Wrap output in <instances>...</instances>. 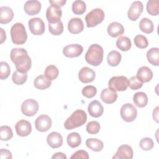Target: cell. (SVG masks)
I'll use <instances>...</instances> for the list:
<instances>
[{
	"mask_svg": "<svg viewBox=\"0 0 159 159\" xmlns=\"http://www.w3.org/2000/svg\"><path fill=\"white\" fill-rule=\"evenodd\" d=\"M10 57L18 71L27 73L29 71L31 68L32 61L25 49L14 48L11 50Z\"/></svg>",
	"mask_w": 159,
	"mask_h": 159,
	"instance_id": "obj_1",
	"label": "cell"
},
{
	"mask_svg": "<svg viewBox=\"0 0 159 159\" xmlns=\"http://www.w3.org/2000/svg\"><path fill=\"white\" fill-rule=\"evenodd\" d=\"M104 50L98 44H92L85 54V60L88 63L96 66L99 65L103 60Z\"/></svg>",
	"mask_w": 159,
	"mask_h": 159,
	"instance_id": "obj_2",
	"label": "cell"
},
{
	"mask_svg": "<svg viewBox=\"0 0 159 159\" xmlns=\"http://www.w3.org/2000/svg\"><path fill=\"white\" fill-rule=\"evenodd\" d=\"M87 120L86 113L82 109L75 111L72 114L67 118L64 126L66 130H71L84 125Z\"/></svg>",
	"mask_w": 159,
	"mask_h": 159,
	"instance_id": "obj_3",
	"label": "cell"
},
{
	"mask_svg": "<svg viewBox=\"0 0 159 159\" xmlns=\"http://www.w3.org/2000/svg\"><path fill=\"white\" fill-rule=\"evenodd\" d=\"M11 40L15 45H22L27 39V34L24 25L20 22L14 24L11 29Z\"/></svg>",
	"mask_w": 159,
	"mask_h": 159,
	"instance_id": "obj_4",
	"label": "cell"
},
{
	"mask_svg": "<svg viewBox=\"0 0 159 159\" xmlns=\"http://www.w3.org/2000/svg\"><path fill=\"white\" fill-rule=\"evenodd\" d=\"M105 14L102 9L96 8L89 12L85 16L88 27H93L101 23L104 19Z\"/></svg>",
	"mask_w": 159,
	"mask_h": 159,
	"instance_id": "obj_5",
	"label": "cell"
},
{
	"mask_svg": "<svg viewBox=\"0 0 159 159\" xmlns=\"http://www.w3.org/2000/svg\"><path fill=\"white\" fill-rule=\"evenodd\" d=\"M108 86L114 91H124L128 87V79L124 76H115L112 77L109 82Z\"/></svg>",
	"mask_w": 159,
	"mask_h": 159,
	"instance_id": "obj_6",
	"label": "cell"
},
{
	"mask_svg": "<svg viewBox=\"0 0 159 159\" xmlns=\"http://www.w3.org/2000/svg\"><path fill=\"white\" fill-rule=\"evenodd\" d=\"M120 113L122 119L127 122H133L137 116L136 107L130 103H126L122 105Z\"/></svg>",
	"mask_w": 159,
	"mask_h": 159,
	"instance_id": "obj_7",
	"label": "cell"
},
{
	"mask_svg": "<svg viewBox=\"0 0 159 159\" xmlns=\"http://www.w3.org/2000/svg\"><path fill=\"white\" fill-rule=\"evenodd\" d=\"M39 110V104L33 99L25 100L21 105V112L26 116L31 117L37 114Z\"/></svg>",
	"mask_w": 159,
	"mask_h": 159,
	"instance_id": "obj_8",
	"label": "cell"
},
{
	"mask_svg": "<svg viewBox=\"0 0 159 159\" xmlns=\"http://www.w3.org/2000/svg\"><path fill=\"white\" fill-rule=\"evenodd\" d=\"M28 25L31 33L35 35H42L45 32V24L39 17L30 19L28 22Z\"/></svg>",
	"mask_w": 159,
	"mask_h": 159,
	"instance_id": "obj_9",
	"label": "cell"
},
{
	"mask_svg": "<svg viewBox=\"0 0 159 159\" xmlns=\"http://www.w3.org/2000/svg\"><path fill=\"white\" fill-rule=\"evenodd\" d=\"M62 15V11L61 7L56 5H51L49 6L46 11V18L48 23L54 24L60 21Z\"/></svg>",
	"mask_w": 159,
	"mask_h": 159,
	"instance_id": "obj_10",
	"label": "cell"
},
{
	"mask_svg": "<svg viewBox=\"0 0 159 159\" xmlns=\"http://www.w3.org/2000/svg\"><path fill=\"white\" fill-rule=\"evenodd\" d=\"M52 122L51 118L46 114H42L39 116L35 121V126L36 129L42 132L48 130L52 127Z\"/></svg>",
	"mask_w": 159,
	"mask_h": 159,
	"instance_id": "obj_11",
	"label": "cell"
},
{
	"mask_svg": "<svg viewBox=\"0 0 159 159\" xmlns=\"http://www.w3.org/2000/svg\"><path fill=\"white\" fill-rule=\"evenodd\" d=\"M143 5L142 2L138 1L133 2L127 12L128 18L132 21L137 20L143 12Z\"/></svg>",
	"mask_w": 159,
	"mask_h": 159,
	"instance_id": "obj_12",
	"label": "cell"
},
{
	"mask_svg": "<svg viewBox=\"0 0 159 159\" xmlns=\"http://www.w3.org/2000/svg\"><path fill=\"white\" fill-rule=\"evenodd\" d=\"M15 129L19 136L26 137L31 133L32 125L28 120L22 119L16 123Z\"/></svg>",
	"mask_w": 159,
	"mask_h": 159,
	"instance_id": "obj_13",
	"label": "cell"
},
{
	"mask_svg": "<svg viewBox=\"0 0 159 159\" xmlns=\"http://www.w3.org/2000/svg\"><path fill=\"white\" fill-rule=\"evenodd\" d=\"M83 52V47L80 44H70L65 47L63 49V55L68 58L78 57Z\"/></svg>",
	"mask_w": 159,
	"mask_h": 159,
	"instance_id": "obj_14",
	"label": "cell"
},
{
	"mask_svg": "<svg viewBox=\"0 0 159 159\" xmlns=\"http://www.w3.org/2000/svg\"><path fill=\"white\" fill-rule=\"evenodd\" d=\"M133 150L128 145H122L118 148L113 159H132L133 158Z\"/></svg>",
	"mask_w": 159,
	"mask_h": 159,
	"instance_id": "obj_15",
	"label": "cell"
},
{
	"mask_svg": "<svg viewBox=\"0 0 159 159\" xmlns=\"http://www.w3.org/2000/svg\"><path fill=\"white\" fill-rule=\"evenodd\" d=\"M96 73L91 68L85 66L82 68L78 73V78L83 83H91L94 81Z\"/></svg>",
	"mask_w": 159,
	"mask_h": 159,
	"instance_id": "obj_16",
	"label": "cell"
},
{
	"mask_svg": "<svg viewBox=\"0 0 159 159\" xmlns=\"http://www.w3.org/2000/svg\"><path fill=\"white\" fill-rule=\"evenodd\" d=\"M84 29V24L81 19L78 17L71 18L68 23V30L73 34L81 32Z\"/></svg>",
	"mask_w": 159,
	"mask_h": 159,
	"instance_id": "obj_17",
	"label": "cell"
},
{
	"mask_svg": "<svg viewBox=\"0 0 159 159\" xmlns=\"http://www.w3.org/2000/svg\"><path fill=\"white\" fill-rule=\"evenodd\" d=\"M24 11L29 16L39 14L41 9V3L37 0H30L25 2L24 6Z\"/></svg>",
	"mask_w": 159,
	"mask_h": 159,
	"instance_id": "obj_18",
	"label": "cell"
},
{
	"mask_svg": "<svg viewBox=\"0 0 159 159\" xmlns=\"http://www.w3.org/2000/svg\"><path fill=\"white\" fill-rule=\"evenodd\" d=\"M48 145L52 148L60 147L63 144V137L61 135L57 132H52L47 137Z\"/></svg>",
	"mask_w": 159,
	"mask_h": 159,
	"instance_id": "obj_19",
	"label": "cell"
},
{
	"mask_svg": "<svg viewBox=\"0 0 159 159\" xmlns=\"http://www.w3.org/2000/svg\"><path fill=\"white\" fill-rule=\"evenodd\" d=\"M89 115L93 117H101L104 112V107L101 102L97 100L91 101L88 107Z\"/></svg>",
	"mask_w": 159,
	"mask_h": 159,
	"instance_id": "obj_20",
	"label": "cell"
},
{
	"mask_svg": "<svg viewBox=\"0 0 159 159\" xmlns=\"http://www.w3.org/2000/svg\"><path fill=\"white\" fill-rule=\"evenodd\" d=\"M136 76L143 83H147L152 79L153 72L148 67L143 66L138 70Z\"/></svg>",
	"mask_w": 159,
	"mask_h": 159,
	"instance_id": "obj_21",
	"label": "cell"
},
{
	"mask_svg": "<svg viewBox=\"0 0 159 159\" xmlns=\"http://www.w3.org/2000/svg\"><path fill=\"white\" fill-rule=\"evenodd\" d=\"M107 31L111 37L115 38L124 34V27L120 23L113 22L108 25Z\"/></svg>",
	"mask_w": 159,
	"mask_h": 159,
	"instance_id": "obj_22",
	"label": "cell"
},
{
	"mask_svg": "<svg viewBox=\"0 0 159 159\" xmlns=\"http://www.w3.org/2000/svg\"><path fill=\"white\" fill-rule=\"evenodd\" d=\"M14 17L12 9L8 6H2L0 7V23L7 24L10 22Z\"/></svg>",
	"mask_w": 159,
	"mask_h": 159,
	"instance_id": "obj_23",
	"label": "cell"
},
{
	"mask_svg": "<svg viewBox=\"0 0 159 159\" xmlns=\"http://www.w3.org/2000/svg\"><path fill=\"white\" fill-rule=\"evenodd\" d=\"M117 98V94L116 91H112L109 88L104 89L101 93V99L106 104L114 103Z\"/></svg>",
	"mask_w": 159,
	"mask_h": 159,
	"instance_id": "obj_24",
	"label": "cell"
},
{
	"mask_svg": "<svg viewBox=\"0 0 159 159\" xmlns=\"http://www.w3.org/2000/svg\"><path fill=\"white\" fill-rule=\"evenodd\" d=\"M34 84L36 88L43 90L48 88L51 86L52 82L44 75H39L34 80Z\"/></svg>",
	"mask_w": 159,
	"mask_h": 159,
	"instance_id": "obj_25",
	"label": "cell"
},
{
	"mask_svg": "<svg viewBox=\"0 0 159 159\" xmlns=\"http://www.w3.org/2000/svg\"><path fill=\"white\" fill-rule=\"evenodd\" d=\"M133 101L136 106L143 107L148 103V97L143 92H137L134 94Z\"/></svg>",
	"mask_w": 159,
	"mask_h": 159,
	"instance_id": "obj_26",
	"label": "cell"
},
{
	"mask_svg": "<svg viewBox=\"0 0 159 159\" xmlns=\"http://www.w3.org/2000/svg\"><path fill=\"white\" fill-rule=\"evenodd\" d=\"M86 147L94 152H100L104 147L103 142L98 139L89 138L86 141Z\"/></svg>",
	"mask_w": 159,
	"mask_h": 159,
	"instance_id": "obj_27",
	"label": "cell"
},
{
	"mask_svg": "<svg viewBox=\"0 0 159 159\" xmlns=\"http://www.w3.org/2000/svg\"><path fill=\"white\" fill-rule=\"evenodd\" d=\"M148 61L152 65H159V49L157 47L150 48L147 53Z\"/></svg>",
	"mask_w": 159,
	"mask_h": 159,
	"instance_id": "obj_28",
	"label": "cell"
},
{
	"mask_svg": "<svg viewBox=\"0 0 159 159\" xmlns=\"http://www.w3.org/2000/svg\"><path fill=\"white\" fill-rule=\"evenodd\" d=\"M121 58V54L119 52L116 50H112L107 55V63L111 66H116L120 63Z\"/></svg>",
	"mask_w": 159,
	"mask_h": 159,
	"instance_id": "obj_29",
	"label": "cell"
},
{
	"mask_svg": "<svg viewBox=\"0 0 159 159\" xmlns=\"http://www.w3.org/2000/svg\"><path fill=\"white\" fill-rule=\"evenodd\" d=\"M139 27L141 31L146 34H151L154 30L153 22L148 18H142L139 22Z\"/></svg>",
	"mask_w": 159,
	"mask_h": 159,
	"instance_id": "obj_30",
	"label": "cell"
},
{
	"mask_svg": "<svg viewBox=\"0 0 159 159\" xmlns=\"http://www.w3.org/2000/svg\"><path fill=\"white\" fill-rule=\"evenodd\" d=\"M116 46L121 51L127 52L130 49L132 43L129 37L120 36L116 41Z\"/></svg>",
	"mask_w": 159,
	"mask_h": 159,
	"instance_id": "obj_31",
	"label": "cell"
},
{
	"mask_svg": "<svg viewBox=\"0 0 159 159\" xmlns=\"http://www.w3.org/2000/svg\"><path fill=\"white\" fill-rule=\"evenodd\" d=\"M67 143L71 148L78 147L81 143L80 135L77 132H71L67 136Z\"/></svg>",
	"mask_w": 159,
	"mask_h": 159,
	"instance_id": "obj_32",
	"label": "cell"
},
{
	"mask_svg": "<svg viewBox=\"0 0 159 159\" xmlns=\"http://www.w3.org/2000/svg\"><path fill=\"white\" fill-rule=\"evenodd\" d=\"M58 69L53 65L47 66L44 71V76L50 81L55 80L58 77Z\"/></svg>",
	"mask_w": 159,
	"mask_h": 159,
	"instance_id": "obj_33",
	"label": "cell"
},
{
	"mask_svg": "<svg viewBox=\"0 0 159 159\" xmlns=\"http://www.w3.org/2000/svg\"><path fill=\"white\" fill-rule=\"evenodd\" d=\"M86 9L85 2L81 0L75 1L72 4V11L75 14L81 15L84 13Z\"/></svg>",
	"mask_w": 159,
	"mask_h": 159,
	"instance_id": "obj_34",
	"label": "cell"
},
{
	"mask_svg": "<svg viewBox=\"0 0 159 159\" xmlns=\"http://www.w3.org/2000/svg\"><path fill=\"white\" fill-rule=\"evenodd\" d=\"M147 11L151 16H157L159 13V1L149 0L147 3Z\"/></svg>",
	"mask_w": 159,
	"mask_h": 159,
	"instance_id": "obj_35",
	"label": "cell"
},
{
	"mask_svg": "<svg viewBox=\"0 0 159 159\" xmlns=\"http://www.w3.org/2000/svg\"><path fill=\"white\" fill-rule=\"evenodd\" d=\"M27 79V73H21L17 70L15 71L12 76V80L17 85H22L25 83Z\"/></svg>",
	"mask_w": 159,
	"mask_h": 159,
	"instance_id": "obj_36",
	"label": "cell"
},
{
	"mask_svg": "<svg viewBox=\"0 0 159 159\" xmlns=\"http://www.w3.org/2000/svg\"><path fill=\"white\" fill-rule=\"evenodd\" d=\"M13 137V132L11 128L8 125L0 127V139L2 141H7Z\"/></svg>",
	"mask_w": 159,
	"mask_h": 159,
	"instance_id": "obj_37",
	"label": "cell"
},
{
	"mask_svg": "<svg viewBox=\"0 0 159 159\" xmlns=\"http://www.w3.org/2000/svg\"><path fill=\"white\" fill-rule=\"evenodd\" d=\"M49 32L53 35H60L63 32V25L60 20L57 23H48Z\"/></svg>",
	"mask_w": 159,
	"mask_h": 159,
	"instance_id": "obj_38",
	"label": "cell"
},
{
	"mask_svg": "<svg viewBox=\"0 0 159 159\" xmlns=\"http://www.w3.org/2000/svg\"><path fill=\"white\" fill-rule=\"evenodd\" d=\"M134 41L135 46L141 49L145 48L148 45L147 39L143 35H140V34L137 35L134 37Z\"/></svg>",
	"mask_w": 159,
	"mask_h": 159,
	"instance_id": "obj_39",
	"label": "cell"
},
{
	"mask_svg": "<svg viewBox=\"0 0 159 159\" xmlns=\"http://www.w3.org/2000/svg\"><path fill=\"white\" fill-rule=\"evenodd\" d=\"M100 124L98 122L93 120L90 121L86 125V131L89 134L95 135L97 134L100 130Z\"/></svg>",
	"mask_w": 159,
	"mask_h": 159,
	"instance_id": "obj_40",
	"label": "cell"
},
{
	"mask_svg": "<svg viewBox=\"0 0 159 159\" xmlns=\"http://www.w3.org/2000/svg\"><path fill=\"white\" fill-rule=\"evenodd\" d=\"M11 69L9 64L5 61L0 63V78L1 80H6L10 75Z\"/></svg>",
	"mask_w": 159,
	"mask_h": 159,
	"instance_id": "obj_41",
	"label": "cell"
},
{
	"mask_svg": "<svg viewBox=\"0 0 159 159\" xmlns=\"http://www.w3.org/2000/svg\"><path fill=\"white\" fill-rule=\"evenodd\" d=\"M139 145L143 150L148 151L153 148L154 146V143L151 138L144 137L140 140L139 142Z\"/></svg>",
	"mask_w": 159,
	"mask_h": 159,
	"instance_id": "obj_42",
	"label": "cell"
},
{
	"mask_svg": "<svg viewBox=\"0 0 159 159\" xmlns=\"http://www.w3.org/2000/svg\"><path fill=\"white\" fill-rule=\"evenodd\" d=\"M81 93L84 97L87 98H91L96 94L97 89L94 86L88 85L83 88Z\"/></svg>",
	"mask_w": 159,
	"mask_h": 159,
	"instance_id": "obj_43",
	"label": "cell"
},
{
	"mask_svg": "<svg viewBox=\"0 0 159 159\" xmlns=\"http://www.w3.org/2000/svg\"><path fill=\"white\" fill-rule=\"evenodd\" d=\"M143 86V83L140 81L136 76H132L129 80H128V86L132 89L136 90L140 89Z\"/></svg>",
	"mask_w": 159,
	"mask_h": 159,
	"instance_id": "obj_44",
	"label": "cell"
},
{
	"mask_svg": "<svg viewBox=\"0 0 159 159\" xmlns=\"http://www.w3.org/2000/svg\"><path fill=\"white\" fill-rule=\"evenodd\" d=\"M71 159H88L89 158V155L88 152L83 150H80L75 152L71 157Z\"/></svg>",
	"mask_w": 159,
	"mask_h": 159,
	"instance_id": "obj_45",
	"label": "cell"
},
{
	"mask_svg": "<svg viewBox=\"0 0 159 159\" xmlns=\"http://www.w3.org/2000/svg\"><path fill=\"white\" fill-rule=\"evenodd\" d=\"M0 157L1 159H4V158L11 159L12 158V156L11 152L9 150L7 149L1 148L0 150Z\"/></svg>",
	"mask_w": 159,
	"mask_h": 159,
	"instance_id": "obj_46",
	"label": "cell"
},
{
	"mask_svg": "<svg viewBox=\"0 0 159 159\" xmlns=\"http://www.w3.org/2000/svg\"><path fill=\"white\" fill-rule=\"evenodd\" d=\"M52 159H66V156L62 152H57L53 155L52 157Z\"/></svg>",
	"mask_w": 159,
	"mask_h": 159,
	"instance_id": "obj_47",
	"label": "cell"
},
{
	"mask_svg": "<svg viewBox=\"0 0 159 159\" xmlns=\"http://www.w3.org/2000/svg\"><path fill=\"white\" fill-rule=\"evenodd\" d=\"M66 1L65 0H61V1H49V2L51 5H56L60 7H62L65 5Z\"/></svg>",
	"mask_w": 159,
	"mask_h": 159,
	"instance_id": "obj_48",
	"label": "cell"
},
{
	"mask_svg": "<svg viewBox=\"0 0 159 159\" xmlns=\"http://www.w3.org/2000/svg\"><path fill=\"white\" fill-rule=\"evenodd\" d=\"M158 106L156 107L153 111V118L157 122H158Z\"/></svg>",
	"mask_w": 159,
	"mask_h": 159,
	"instance_id": "obj_49",
	"label": "cell"
},
{
	"mask_svg": "<svg viewBox=\"0 0 159 159\" xmlns=\"http://www.w3.org/2000/svg\"><path fill=\"white\" fill-rule=\"evenodd\" d=\"M0 31H1V43H2L6 40V32H4L2 28H0Z\"/></svg>",
	"mask_w": 159,
	"mask_h": 159,
	"instance_id": "obj_50",
	"label": "cell"
}]
</instances>
